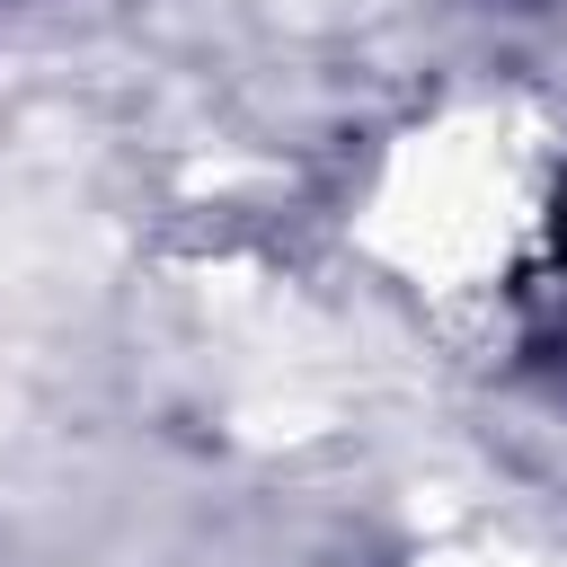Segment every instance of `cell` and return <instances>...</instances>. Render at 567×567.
<instances>
[{"label":"cell","instance_id":"cell-1","mask_svg":"<svg viewBox=\"0 0 567 567\" xmlns=\"http://www.w3.org/2000/svg\"><path fill=\"white\" fill-rule=\"evenodd\" d=\"M558 284H567V213H558Z\"/></svg>","mask_w":567,"mask_h":567}]
</instances>
